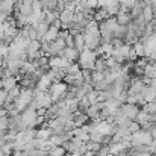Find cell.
Returning a JSON list of instances; mask_svg holds the SVG:
<instances>
[{
	"instance_id": "cell-18",
	"label": "cell",
	"mask_w": 156,
	"mask_h": 156,
	"mask_svg": "<svg viewBox=\"0 0 156 156\" xmlns=\"http://www.w3.org/2000/svg\"><path fill=\"white\" fill-rule=\"evenodd\" d=\"M59 20L62 21V24H70V23H73V20H74V12H73V11L65 9L64 12H61Z\"/></svg>"
},
{
	"instance_id": "cell-5",
	"label": "cell",
	"mask_w": 156,
	"mask_h": 156,
	"mask_svg": "<svg viewBox=\"0 0 156 156\" xmlns=\"http://www.w3.org/2000/svg\"><path fill=\"white\" fill-rule=\"evenodd\" d=\"M102 46V35H85V49L97 50Z\"/></svg>"
},
{
	"instance_id": "cell-17",
	"label": "cell",
	"mask_w": 156,
	"mask_h": 156,
	"mask_svg": "<svg viewBox=\"0 0 156 156\" xmlns=\"http://www.w3.org/2000/svg\"><path fill=\"white\" fill-rule=\"evenodd\" d=\"M59 32H61L59 29L50 26V29L47 30V34H46V37L43 38V41H46V43H53V41H56V38L59 37Z\"/></svg>"
},
{
	"instance_id": "cell-33",
	"label": "cell",
	"mask_w": 156,
	"mask_h": 156,
	"mask_svg": "<svg viewBox=\"0 0 156 156\" xmlns=\"http://www.w3.org/2000/svg\"><path fill=\"white\" fill-rule=\"evenodd\" d=\"M138 130H141V126H140L136 121H132V124L129 126V132H130V133H135V132H138Z\"/></svg>"
},
{
	"instance_id": "cell-30",
	"label": "cell",
	"mask_w": 156,
	"mask_h": 156,
	"mask_svg": "<svg viewBox=\"0 0 156 156\" xmlns=\"http://www.w3.org/2000/svg\"><path fill=\"white\" fill-rule=\"evenodd\" d=\"M32 9H34V12H37V14H40V12L44 11V8H43V5H41L40 0H37V2L32 3Z\"/></svg>"
},
{
	"instance_id": "cell-3",
	"label": "cell",
	"mask_w": 156,
	"mask_h": 156,
	"mask_svg": "<svg viewBox=\"0 0 156 156\" xmlns=\"http://www.w3.org/2000/svg\"><path fill=\"white\" fill-rule=\"evenodd\" d=\"M37 118H38V112L32 106H29L26 111L21 112V120H23L26 129H34L37 126Z\"/></svg>"
},
{
	"instance_id": "cell-29",
	"label": "cell",
	"mask_w": 156,
	"mask_h": 156,
	"mask_svg": "<svg viewBox=\"0 0 156 156\" xmlns=\"http://www.w3.org/2000/svg\"><path fill=\"white\" fill-rule=\"evenodd\" d=\"M111 44H112L114 49H121L126 43H124V40H121V38H112V40H111Z\"/></svg>"
},
{
	"instance_id": "cell-40",
	"label": "cell",
	"mask_w": 156,
	"mask_h": 156,
	"mask_svg": "<svg viewBox=\"0 0 156 156\" xmlns=\"http://www.w3.org/2000/svg\"><path fill=\"white\" fill-rule=\"evenodd\" d=\"M106 156H115V155H112V153H108V155H106Z\"/></svg>"
},
{
	"instance_id": "cell-2",
	"label": "cell",
	"mask_w": 156,
	"mask_h": 156,
	"mask_svg": "<svg viewBox=\"0 0 156 156\" xmlns=\"http://www.w3.org/2000/svg\"><path fill=\"white\" fill-rule=\"evenodd\" d=\"M130 144H132V146H152V144H153V136H152L150 132L141 129V130L132 133Z\"/></svg>"
},
{
	"instance_id": "cell-4",
	"label": "cell",
	"mask_w": 156,
	"mask_h": 156,
	"mask_svg": "<svg viewBox=\"0 0 156 156\" xmlns=\"http://www.w3.org/2000/svg\"><path fill=\"white\" fill-rule=\"evenodd\" d=\"M120 111H121L123 117H126V118H129V120H132V121H136L138 114L141 112L140 106H136V105H130V103H123L121 105V108H120Z\"/></svg>"
},
{
	"instance_id": "cell-6",
	"label": "cell",
	"mask_w": 156,
	"mask_h": 156,
	"mask_svg": "<svg viewBox=\"0 0 156 156\" xmlns=\"http://www.w3.org/2000/svg\"><path fill=\"white\" fill-rule=\"evenodd\" d=\"M59 58H65L67 61L70 62H79V58H80V52H77L76 49H70V47H65L62 52L58 55Z\"/></svg>"
},
{
	"instance_id": "cell-25",
	"label": "cell",
	"mask_w": 156,
	"mask_h": 156,
	"mask_svg": "<svg viewBox=\"0 0 156 156\" xmlns=\"http://www.w3.org/2000/svg\"><path fill=\"white\" fill-rule=\"evenodd\" d=\"M132 47H133V50L136 52L138 58H144V56H146V47H144V44H143L141 41H138V43L133 44Z\"/></svg>"
},
{
	"instance_id": "cell-11",
	"label": "cell",
	"mask_w": 156,
	"mask_h": 156,
	"mask_svg": "<svg viewBox=\"0 0 156 156\" xmlns=\"http://www.w3.org/2000/svg\"><path fill=\"white\" fill-rule=\"evenodd\" d=\"M88 115L87 114H83V112H80V111H77V112H74V117H73V121H74V124H76V127H82V126H85V124H88Z\"/></svg>"
},
{
	"instance_id": "cell-14",
	"label": "cell",
	"mask_w": 156,
	"mask_h": 156,
	"mask_svg": "<svg viewBox=\"0 0 156 156\" xmlns=\"http://www.w3.org/2000/svg\"><path fill=\"white\" fill-rule=\"evenodd\" d=\"M130 17L132 20H138V18H143V12H144V6L143 3H136L133 8H130Z\"/></svg>"
},
{
	"instance_id": "cell-12",
	"label": "cell",
	"mask_w": 156,
	"mask_h": 156,
	"mask_svg": "<svg viewBox=\"0 0 156 156\" xmlns=\"http://www.w3.org/2000/svg\"><path fill=\"white\" fill-rule=\"evenodd\" d=\"M52 135H53V132L50 127H40L37 130V138L40 141H49L52 138Z\"/></svg>"
},
{
	"instance_id": "cell-42",
	"label": "cell",
	"mask_w": 156,
	"mask_h": 156,
	"mask_svg": "<svg viewBox=\"0 0 156 156\" xmlns=\"http://www.w3.org/2000/svg\"><path fill=\"white\" fill-rule=\"evenodd\" d=\"M150 156H156V155H150Z\"/></svg>"
},
{
	"instance_id": "cell-8",
	"label": "cell",
	"mask_w": 156,
	"mask_h": 156,
	"mask_svg": "<svg viewBox=\"0 0 156 156\" xmlns=\"http://www.w3.org/2000/svg\"><path fill=\"white\" fill-rule=\"evenodd\" d=\"M73 62L67 61L65 58H59V56H55L50 58V68H56V70H65L71 65Z\"/></svg>"
},
{
	"instance_id": "cell-43",
	"label": "cell",
	"mask_w": 156,
	"mask_h": 156,
	"mask_svg": "<svg viewBox=\"0 0 156 156\" xmlns=\"http://www.w3.org/2000/svg\"><path fill=\"white\" fill-rule=\"evenodd\" d=\"M155 53H156V49H155Z\"/></svg>"
},
{
	"instance_id": "cell-31",
	"label": "cell",
	"mask_w": 156,
	"mask_h": 156,
	"mask_svg": "<svg viewBox=\"0 0 156 156\" xmlns=\"http://www.w3.org/2000/svg\"><path fill=\"white\" fill-rule=\"evenodd\" d=\"M8 100V91L6 90H0V108H3Z\"/></svg>"
},
{
	"instance_id": "cell-38",
	"label": "cell",
	"mask_w": 156,
	"mask_h": 156,
	"mask_svg": "<svg viewBox=\"0 0 156 156\" xmlns=\"http://www.w3.org/2000/svg\"><path fill=\"white\" fill-rule=\"evenodd\" d=\"M150 87L156 91V79H152V80H150Z\"/></svg>"
},
{
	"instance_id": "cell-22",
	"label": "cell",
	"mask_w": 156,
	"mask_h": 156,
	"mask_svg": "<svg viewBox=\"0 0 156 156\" xmlns=\"http://www.w3.org/2000/svg\"><path fill=\"white\" fill-rule=\"evenodd\" d=\"M105 80V73L103 71H93V74H91V85L94 87V85H97V83H100V82H103Z\"/></svg>"
},
{
	"instance_id": "cell-28",
	"label": "cell",
	"mask_w": 156,
	"mask_h": 156,
	"mask_svg": "<svg viewBox=\"0 0 156 156\" xmlns=\"http://www.w3.org/2000/svg\"><path fill=\"white\" fill-rule=\"evenodd\" d=\"M108 67H106V62H105V58H97L96 61V71H105Z\"/></svg>"
},
{
	"instance_id": "cell-34",
	"label": "cell",
	"mask_w": 156,
	"mask_h": 156,
	"mask_svg": "<svg viewBox=\"0 0 156 156\" xmlns=\"http://www.w3.org/2000/svg\"><path fill=\"white\" fill-rule=\"evenodd\" d=\"M29 40H30V41L38 40V32H37V29H34L32 26H30V29H29Z\"/></svg>"
},
{
	"instance_id": "cell-27",
	"label": "cell",
	"mask_w": 156,
	"mask_h": 156,
	"mask_svg": "<svg viewBox=\"0 0 156 156\" xmlns=\"http://www.w3.org/2000/svg\"><path fill=\"white\" fill-rule=\"evenodd\" d=\"M56 18H59V14H58V12H46V18H44V21L50 26Z\"/></svg>"
},
{
	"instance_id": "cell-35",
	"label": "cell",
	"mask_w": 156,
	"mask_h": 156,
	"mask_svg": "<svg viewBox=\"0 0 156 156\" xmlns=\"http://www.w3.org/2000/svg\"><path fill=\"white\" fill-rule=\"evenodd\" d=\"M8 50H9V47L0 43V58H5V59H6V56H8Z\"/></svg>"
},
{
	"instance_id": "cell-39",
	"label": "cell",
	"mask_w": 156,
	"mask_h": 156,
	"mask_svg": "<svg viewBox=\"0 0 156 156\" xmlns=\"http://www.w3.org/2000/svg\"><path fill=\"white\" fill-rule=\"evenodd\" d=\"M0 90H3V79H0Z\"/></svg>"
},
{
	"instance_id": "cell-15",
	"label": "cell",
	"mask_w": 156,
	"mask_h": 156,
	"mask_svg": "<svg viewBox=\"0 0 156 156\" xmlns=\"http://www.w3.org/2000/svg\"><path fill=\"white\" fill-rule=\"evenodd\" d=\"M17 85H18L17 76H9V77H5V79H3V90H6V91H11V90L15 88Z\"/></svg>"
},
{
	"instance_id": "cell-26",
	"label": "cell",
	"mask_w": 156,
	"mask_h": 156,
	"mask_svg": "<svg viewBox=\"0 0 156 156\" xmlns=\"http://www.w3.org/2000/svg\"><path fill=\"white\" fill-rule=\"evenodd\" d=\"M40 50H41V41H40V40H34V41L29 43V46H27V53L29 52H40Z\"/></svg>"
},
{
	"instance_id": "cell-24",
	"label": "cell",
	"mask_w": 156,
	"mask_h": 156,
	"mask_svg": "<svg viewBox=\"0 0 156 156\" xmlns=\"http://www.w3.org/2000/svg\"><path fill=\"white\" fill-rule=\"evenodd\" d=\"M144 76L149 79H156V67L153 65V62H150L146 68H144Z\"/></svg>"
},
{
	"instance_id": "cell-37",
	"label": "cell",
	"mask_w": 156,
	"mask_h": 156,
	"mask_svg": "<svg viewBox=\"0 0 156 156\" xmlns=\"http://www.w3.org/2000/svg\"><path fill=\"white\" fill-rule=\"evenodd\" d=\"M5 35H6L5 26H3V24H0V40H3V38H5Z\"/></svg>"
},
{
	"instance_id": "cell-20",
	"label": "cell",
	"mask_w": 156,
	"mask_h": 156,
	"mask_svg": "<svg viewBox=\"0 0 156 156\" xmlns=\"http://www.w3.org/2000/svg\"><path fill=\"white\" fill-rule=\"evenodd\" d=\"M105 23V26H106V29H109L112 34H115V30L118 29V21H117V18L115 17H111V18H108L106 21H103Z\"/></svg>"
},
{
	"instance_id": "cell-21",
	"label": "cell",
	"mask_w": 156,
	"mask_h": 156,
	"mask_svg": "<svg viewBox=\"0 0 156 156\" xmlns=\"http://www.w3.org/2000/svg\"><path fill=\"white\" fill-rule=\"evenodd\" d=\"M50 29V26L46 23V21H43V23H40V26L37 27V32H38V40L40 41H43V38L46 37V34H47V30Z\"/></svg>"
},
{
	"instance_id": "cell-19",
	"label": "cell",
	"mask_w": 156,
	"mask_h": 156,
	"mask_svg": "<svg viewBox=\"0 0 156 156\" xmlns=\"http://www.w3.org/2000/svg\"><path fill=\"white\" fill-rule=\"evenodd\" d=\"M74 49L80 53L85 50V35L83 34H79L74 37Z\"/></svg>"
},
{
	"instance_id": "cell-36",
	"label": "cell",
	"mask_w": 156,
	"mask_h": 156,
	"mask_svg": "<svg viewBox=\"0 0 156 156\" xmlns=\"http://www.w3.org/2000/svg\"><path fill=\"white\" fill-rule=\"evenodd\" d=\"M50 26H52V27H56V29H59V30H62V21H61L59 18H56Z\"/></svg>"
},
{
	"instance_id": "cell-13",
	"label": "cell",
	"mask_w": 156,
	"mask_h": 156,
	"mask_svg": "<svg viewBox=\"0 0 156 156\" xmlns=\"http://www.w3.org/2000/svg\"><path fill=\"white\" fill-rule=\"evenodd\" d=\"M108 18H111V17L108 15V11H106L105 8H97V9H96V12H94V21H97V23L100 24V23L106 21Z\"/></svg>"
},
{
	"instance_id": "cell-16",
	"label": "cell",
	"mask_w": 156,
	"mask_h": 156,
	"mask_svg": "<svg viewBox=\"0 0 156 156\" xmlns=\"http://www.w3.org/2000/svg\"><path fill=\"white\" fill-rule=\"evenodd\" d=\"M120 8H121V5H120V2L118 0H114L111 5H108L105 9L108 11V15L109 17H117V14L120 12Z\"/></svg>"
},
{
	"instance_id": "cell-41",
	"label": "cell",
	"mask_w": 156,
	"mask_h": 156,
	"mask_svg": "<svg viewBox=\"0 0 156 156\" xmlns=\"http://www.w3.org/2000/svg\"><path fill=\"white\" fill-rule=\"evenodd\" d=\"M153 65H155V67H156V59H155V61H153Z\"/></svg>"
},
{
	"instance_id": "cell-7",
	"label": "cell",
	"mask_w": 156,
	"mask_h": 156,
	"mask_svg": "<svg viewBox=\"0 0 156 156\" xmlns=\"http://www.w3.org/2000/svg\"><path fill=\"white\" fill-rule=\"evenodd\" d=\"M23 64H24V61H21V59H8L6 61V68L11 71L12 76H15V74L18 76L20 71H21Z\"/></svg>"
},
{
	"instance_id": "cell-32",
	"label": "cell",
	"mask_w": 156,
	"mask_h": 156,
	"mask_svg": "<svg viewBox=\"0 0 156 156\" xmlns=\"http://www.w3.org/2000/svg\"><path fill=\"white\" fill-rule=\"evenodd\" d=\"M65 44H67V47H70V49H74V35H68L67 38H65Z\"/></svg>"
},
{
	"instance_id": "cell-23",
	"label": "cell",
	"mask_w": 156,
	"mask_h": 156,
	"mask_svg": "<svg viewBox=\"0 0 156 156\" xmlns=\"http://www.w3.org/2000/svg\"><path fill=\"white\" fill-rule=\"evenodd\" d=\"M67 150L64 149V146H55L49 150V156H65Z\"/></svg>"
},
{
	"instance_id": "cell-1",
	"label": "cell",
	"mask_w": 156,
	"mask_h": 156,
	"mask_svg": "<svg viewBox=\"0 0 156 156\" xmlns=\"http://www.w3.org/2000/svg\"><path fill=\"white\" fill-rule=\"evenodd\" d=\"M97 55L94 50H88L85 49L83 52L80 53V58H79V65L82 70H90V71H94L96 70V61H97Z\"/></svg>"
},
{
	"instance_id": "cell-9",
	"label": "cell",
	"mask_w": 156,
	"mask_h": 156,
	"mask_svg": "<svg viewBox=\"0 0 156 156\" xmlns=\"http://www.w3.org/2000/svg\"><path fill=\"white\" fill-rule=\"evenodd\" d=\"M141 97L146 100V103L156 102V91L150 85H144V88H143V91H141Z\"/></svg>"
},
{
	"instance_id": "cell-10",
	"label": "cell",
	"mask_w": 156,
	"mask_h": 156,
	"mask_svg": "<svg viewBox=\"0 0 156 156\" xmlns=\"http://www.w3.org/2000/svg\"><path fill=\"white\" fill-rule=\"evenodd\" d=\"M15 11H17V12H20L21 15H26V17H30V15L34 14L32 3H27V2L17 3V5H15Z\"/></svg>"
}]
</instances>
